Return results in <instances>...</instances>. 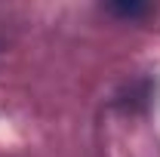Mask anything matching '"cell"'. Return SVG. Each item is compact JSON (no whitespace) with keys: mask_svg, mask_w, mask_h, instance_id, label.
Listing matches in <instances>:
<instances>
[{"mask_svg":"<svg viewBox=\"0 0 160 157\" xmlns=\"http://www.w3.org/2000/svg\"><path fill=\"white\" fill-rule=\"evenodd\" d=\"M114 13H120V16H139V13H145V6H139V3H123V6H111Z\"/></svg>","mask_w":160,"mask_h":157,"instance_id":"1","label":"cell"}]
</instances>
